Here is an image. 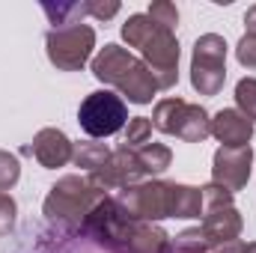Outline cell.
<instances>
[{
	"label": "cell",
	"mask_w": 256,
	"mask_h": 253,
	"mask_svg": "<svg viewBox=\"0 0 256 253\" xmlns=\"http://www.w3.org/2000/svg\"><path fill=\"white\" fill-rule=\"evenodd\" d=\"M226 80V42L218 33L196 39L191 57V84L200 96H218Z\"/></svg>",
	"instance_id": "obj_6"
},
{
	"label": "cell",
	"mask_w": 256,
	"mask_h": 253,
	"mask_svg": "<svg viewBox=\"0 0 256 253\" xmlns=\"http://www.w3.org/2000/svg\"><path fill=\"white\" fill-rule=\"evenodd\" d=\"M21 179V164H18V155L0 149V190L6 194L9 188H15Z\"/></svg>",
	"instance_id": "obj_22"
},
{
	"label": "cell",
	"mask_w": 256,
	"mask_h": 253,
	"mask_svg": "<svg viewBox=\"0 0 256 253\" xmlns=\"http://www.w3.org/2000/svg\"><path fill=\"white\" fill-rule=\"evenodd\" d=\"M214 253H242L244 250V242L242 238H236V242H226V244H218V248H212Z\"/></svg>",
	"instance_id": "obj_27"
},
{
	"label": "cell",
	"mask_w": 256,
	"mask_h": 253,
	"mask_svg": "<svg viewBox=\"0 0 256 253\" xmlns=\"http://www.w3.org/2000/svg\"><path fill=\"white\" fill-rule=\"evenodd\" d=\"M152 126L164 134H176L185 143H202L212 134V116L206 114V108L185 98H164L155 104Z\"/></svg>",
	"instance_id": "obj_4"
},
{
	"label": "cell",
	"mask_w": 256,
	"mask_h": 253,
	"mask_svg": "<svg viewBox=\"0 0 256 253\" xmlns=\"http://www.w3.org/2000/svg\"><path fill=\"white\" fill-rule=\"evenodd\" d=\"M146 15H149L158 27H167V30H176V24H179V9H176L173 3H167V0L152 3Z\"/></svg>",
	"instance_id": "obj_23"
},
{
	"label": "cell",
	"mask_w": 256,
	"mask_h": 253,
	"mask_svg": "<svg viewBox=\"0 0 256 253\" xmlns=\"http://www.w3.org/2000/svg\"><path fill=\"white\" fill-rule=\"evenodd\" d=\"M143 176H146V173H143V167H140V161H137V152L128 149V146L114 149L110 158H108L96 173H86V179L102 190V194L131 188V185H137Z\"/></svg>",
	"instance_id": "obj_9"
},
{
	"label": "cell",
	"mask_w": 256,
	"mask_h": 253,
	"mask_svg": "<svg viewBox=\"0 0 256 253\" xmlns=\"http://www.w3.org/2000/svg\"><path fill=\"white\" fill-rule=\"evenodd\" d=\"M42 9L51 18L54 30L57 27H72V24H84V15H86V3H42Z\"/></svg>",
	"instance_id": "obj_18"
},
{
	"label": "cell",
	"mask_w": 256,
	"mask_h": 253,
	"mask_svg": "<svg viewBox=\"0 0 256 253\" xmlns=\"http://www.w3.org/2000/svg\"><path fill=\"white\" fill-rule=\"evenodd\" d=\"M122 39L128 48L140 51V60L152 68L158 90H170L179 80V39L173 30L158 27L146 12H137L122 24Z\"/></svg>",
	"instance_id": "obj_1"
},
{
	"label": "cell",
	"mask_w": 256,
	"mask_h": 253,
	"mask_svg": "<svg viewBox=\"0 0 256 253\" xmlns=\"http://www.w3.org/2000/svg\"><path fill=\"white\" fill-rule=\"evenodd\" d=\"M146 143H152V120H146V116H131L126 122V143L128 149H140V146H146Z\"/></svg>",
	"instance_id": "obj_19"
},
{
	"label": "cell",
	"mask_w": 256,
	"mask_h": 253,
	"mask_svg": "<svg viewBox=\"0 0 256 253\" xmlns=\"http://www.w3.org/2000/svg\"><path fill=\"white\" fill-rule=\"evenodd\" d=\"M120 12V3L116 0H86V15H92V18H98V21H108V18H114Z\"/></svg>",
	"instance_id": "obj_26"
},
{
	"label": "cell",
	"mask_w": 256,
	"mask_h": 253,
	"mask_svg": "<svg viewBox=\"0 0 256 253\" xmlns=\"http://www.w3.org/2000/svg\"><path fill=\"white\" fill-rule=\"evenodd\" d=\"M176 253H206L212 250V244H208V238L202 236V230L196 226V230H185L182 236H176V242L170 244Z\"/></svg>",
	"instance_id": "obj_21"
},
{
	"label": "cell",
	"mask_w": 256,
	"mask_h": 253,
	"mask_svg": "<svg viewBox=\"0 0 256 253\" xmlns=\"http://www.w3.org/2000/svg\"><path fill=\"white\" fill-rule=\"evenodd\" d=\"M120 208L126 212L131 220H161L170 218V206H173V182H137L131 188H122L116 196Z\"/></svg>",
	"instance_id": "obj_8"
},
{
	"label": "cell",
	"mask_w": 256,
	"mask_h": 253,
	"mask_svg": "<svg viewBox=\"0 0 256 253\" xmlns=\"http://www.w3.org/2000/svg\"><path fill=\"white\" fill-rule=\"evenodd\" d=\"M72 152H74V143L66 137V131H60V128H42L33 137V146L24 149V155H33L45 170L66 167L72 161Z\"/></svg>",
	"instance_id": "obj_11"
},
{
	"label": "cell",
	"mask_w": 256,
	"mask_h": 253,
	"mask_svg": "<svg viewBox=\"0 0 256 253\" xmlns=\"http://www.w3.org/2000/svg\"><path fill=\"white\" fill-rule=\"evenodd\" d=\"M244 24H248V33L256 36V6H250V9L244 12Z\"/></svg>",
	"instance_id": "obj_28"
},
{
	"label": "cell",
	"mask_w": 256,
	"mask_h": 253,
	"mask_svg": "<svg viewBox=\"0 0 256 253\" xmlns=\"http://www.w3.org/2000/svg\"><path fill=\"white\" fill-rule=\"evenodd\" d=\"M212 134L226 146V149H238V146H250L254 137V122L238 110V108H226L220 114H214L212 120Z\"/></svg>",
	"instance_id": "obj_13"
},
{
	"label": "cell",
	"mask_w": 256,
	"mask_h": 253,
	"mask_svg": "<svg viewBox=\"0 0 256 253\" xmlns=\"http://www.w3.org/2000/svg\"><path fill=\"white\" fill-rule=\"evenodd\" d=\"M236 102L238 110L256 126V78H242L236 84Z\"/></svg>",
	"instance_id": "obj_20"
},
{
	"label": "cell",
	"mask_w": 256,
	"mask_h": 253,
	"mask_svg": "<svg viewBox=\"0 0 256 253\" xmlns=\"http://www.w3.org/2000/svg\"><path fill=\"white\" fill-rule=\"evenodd\" d=\"M15 214H18V206L9 194L0 190V236H9L12 226H15Z\"/></svg>",
	"instance_id": "obj_24"
},
{
	"label": "cell",
	"mask_w": 256,
	"mask_h": 253,
	"mask_svg": "<svg viewBox=\"0 0 256 253\" xmlns=\"http://www.w3.org/2000/svg\"><path fill=\"white\" fill-rule=\"evenodd\" d=\"M242 253H256V242H244V250Z\"/></svg>",
	"instance_id": "obj_29"
},
{
	"label": "cell",
	"mask_w": 256,
	"mask_h": 253,
	"mask_svg": "<svg viewBox=\"0 0 256 253\" xmlns=\"http://www.w3.org/2000/svg\"><path fill=\"white\" fill-rule=\"evenodd\" d=\"M110 158V149L104 143H96V140H86V143H74V152H72V161L86 170V173H96L104 161Z\"/></svg>",
	"instance_id": "obj_17"
},
{
	"label": "cell",
	"mask_w": 256,
	"mask_h": 253,
	"mask_svg": "<svg viewBox=\"0 0 256 253\" xmlns=\"http://www.w3.org/2000/svg\"><path fill=\"white\" fill-rule=\"evenodd\" d=\"M120 253H170V236L152 224L134 220Z\"/></svg>",
	"instance_id": "obj_14"
},
{
	"label": "cell",
	"mask_w": 256,
	"mask_h": 253,
	"mask_svg": "<svg viewBox=\"0 0 256 253\" xmlns=\"http://www.w3.org/2000/svg\"><path fill=\"white\" fill-rule=\"evenodd\" d=\"M202 236L208 238L212 248L218 244H226V242H236L242 236V214L238 208L230 202V206H214V208H206L202 212Z\"/></svg>",
	"instance_id": "obj_12"
},
{
	"label": "cell",
	"mask_w": 256,
	"mask_h": 253,
	"mask_svg": "<svg viewBox=\"0 0 256 253\" xmlns=\"http://www.w3.org/2000/svg\"><path fill=\"white\" fill-rule=\"evenodd\" d=\"M236 60L244 68H256V36H250V33L242 36V42L236 45Z\"/></svg>",
	"instance_id": "obj_25"
},
{
	"label": "cell",
	"mask_w": 256,
	"mask_h": 253,
	"mask_svg": "<svg viewBox=\"0 0 256 253\" xmlns=\"http://www.w3.org/2000/svg\"><path fill=\"white\" fill-rule=\"evenodd\" d=\"M202 214V188L173 182V206L170 218H200Z\"/></svg>",
	"instance_id": "obj_15"
},
{
	"label": "cell",
	"mask_w": 256,
	"mask_h": 253,
	"mask_svg": "<svg viewBox=\"0 0 256 253\" xmlns=\"http://www.w3.org/2000/svg\"><path fill=\"white\" fill-rule=\"evenodd\" d=\"M250 164H254V149L250 146H238V149L220 146L214 152V161H212V182L226 188L230 194H236V190H242L248 185Z\"/></svg>",
	"instance_id": "obj_10"
},
{
	"label": "cell",
	"mask_w": 256,
	"mask_h": 253,
	"mask_svg": "<svg viewBox=\"0 0 256 253\" xmlns=\"http://www.w3.org/2000/svg\"><path fill=\"white\" fill-rule=\"evenodd\" d=\"M78 122H80V128H84L92 140L110 137V134H116V131L126 128L128 108H126V102H122L120 92H114V90H96V92H90V96L80 102V108H78Z\"/></svg>",
	"instance_id": "obj_5"
},
{
	"label": "cell",
	"mask_w": 256,
	"mask_h": 253,
	"mask_svg": "<svg viewBox=\"0 0 256 253\" xmlns=\"http://www.w3.org/2000/svg\"><path fill=\"white\" fill-rule=\"evenodd\" d=\"M134 152H137V161H140L146 176H161L170 167V161H173V152L164 143H146V146H140Z\"/></svg>",
	"instance_id": "obj_16"
},
{
	"label": "cell",
	"mask_w": 256,
	"mask_h": 253,
	"mask_svg": "<svg viewBox=\"0 0 256 253\" xmlns=\"http://www.w3.org/2000/svg\"><path fill=\"white\" fill-rule=\"evenodd\" d=\"M92 74L102 84L120 90L134 104H149L152 96L158 92V80H155L152 68L122 45H104L92 57Z\"/></svg>",
	"instance_id": "obj_2"
},
{
	"label": "cell",
	"mask_w": 256,
	"mask_h": 253,
	"mask_svg": "<svg viewBox=\"0 0 256 253\" xmlns=\"http://www.w3.org/2000/svg\"><path fill=\"white\" fill-rule=\"evenodd\" d=\"M45 48H48V60L63 68V72H78L90 60L92 48H96V30L90 24H72V27H51L45 36Z\"/></svg>",
	"instance_id": "obj_7"
},
{
	"label": "cell",
	"mask_w": 256,
	"mask_h": 253,
	"mask_svg": "<svg viewBox=\"0 0 256 253\" xmlns=\"http://www.w3.org/2000/svg\"><path fill=\"white\" fill-rule=\"evenodd\" d=\"M104 196L108 194H102L86 176H63L45 196V214H48V220L74 230V226H84L90 212Z\"/></svg>",
	"instance_id": "obj_3"
}]
</instances>
